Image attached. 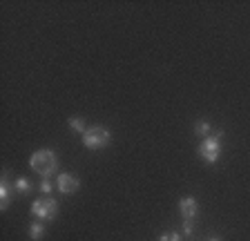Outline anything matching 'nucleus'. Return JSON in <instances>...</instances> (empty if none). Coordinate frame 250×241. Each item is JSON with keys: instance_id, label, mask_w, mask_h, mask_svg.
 I'll list each match as a JSON object with an SVG mask.
<instances>
[{"instance_id": "obj_5", "label": "nucleus", "mask_w": 250, "mask_h": 241, "mask_svg": "<svg viewBox=\"0 0 250 241\" xmlns=\"http://www.w3.org/2000/svg\"><path fill=\"white\" fill-rule=\"evenodd\" d=\"M78 185H81V181H78V179L74 177V174L62 172V174H58V179H56V188L61 190L62 194L76 192V190H78Z\"/></svg>"}, {"instance_id": "obj_12", "label": "nucleus", "mask_w": 250, "mask_h": 241, "mask_svg": "<svg viewBox=\"0 0 250 241\" xmlns=\"http://www.w3.org/2000/svg\"><path fill=\"white\" fill-rule=\"evenodd\" d=\"M159 241H181V235H177V232H167V235L159 237Z\"/></svg>"}, {"instance_id": "obj_13", "label": "nucleus", "mask_w": 250, "mask_h": 241, "mask_svg": "<svg viewBox=\"0 0 250 241\" xmlns=\"http://www.w3.org/2000/svg\"><path fill=\"white\" fill-rule=\"evenodd\" d=\"M52 181H49V179H42V183H41V192L42 194H49V192H52Z\"/></svg>"}, {"instance_id": "obj_3", "label": "nucleus", "mask_w": 250, "mask_h": 241, "mask_svg": "<svg viewBox=\"0 0 250 241\" xmlns=\"http://www.w3.org/2000/svg\"><path fill=\"white\" fill-rule=\"evenodd\" d=\"M221 134H224V132L219 130L217 134H210V137H206L201 141V145H199V154H201V159L206 163H217L219 154H221V145H219V139H221Z\"/></svg>"}, {"instance_id": "obj_8", "label": "nucleus", "mask_w": 250, "mask_h": 241, "mask_svg": "<svg viewBox=\"0 0 250 241\" xmlns=\"http://www.w3.org/2000/svg\"><path fill=\"white\" fill-rule=\"evenodd\" d=\"M14 190L16 192H29L31 190V183H29V179H25V177H21V179H16V183H14Z\"/></svg>"}, {"instance_id": "obj_4", "label": "nucleus", "mask_w": 250, "mask_h": 241, "mask_svg": "<svg viewBox=\"0 0 250 241\" xmlns=\"http://www.w3.org/2000/svg\"><path fill=\"white\" fill-rule=\"evenodd\" d=\"M56 212H58V203L54 199H49V197H45V199H36L34 203H31V215L38 217L41 221L54 219Z\"/></svg>"}, {"instance_id": "obj_6", "label": "nucleus", "mask_w": 250, "mask_h": 241, "mask_svg": "<svg viewBox=\"0 0 250 241\" xmlns=\"http://www.w3.org/2000/svg\"><path fill=\"white\" fill-rule=\"evenodd\" d=\"M179 210H181V217H183V219H186V221H192L194 215L199 212V205H197V201H194L192 197H186V199L179 201Z\"/></svg>"}, {"instance_id": "obj_7", "label": "nucleus", "mask_w": 250, "mask_h": 241, "mask_svg": "<svg viewBox=\"0 0 250 241\" xmlns=\"http://www.w3.org/2000/svg\"><path fill=\"white\" fill-rule=\"evenodd\" d=\"M9 201H11V183L7 181V177H2V181H0V208L7 210Z\"/></svg>"}, {"instance_id": "obj_10", "label": "nucleus", "mask_w": 250, "mask_h": 241, "mask_svg": "<svg viewBox=\"0 0 250 241\" xmlns=\"http://www.w3.org/2000/svg\"><path fill=\"white\" fill-rule=\"evenodd\" d=\"M194 132H197V134H201V137L206 139V137H210L212 127H210V123H206V120H199L197 125H194Z\"/></svg>"}, {"instance_id": "obj_1", "label": "nucleus", "mask_w": 250, "mask_h": 241, "mask_svg": "<svg viewBox=\"0 0 250 241\" xmlns=\"http://www.w3.org/2000/svg\"><path fill=\"white\" fill-rule=\"evenodd\" d=\"M29 165H31V170L36 174H41L42 179H49L58 168V159L52 150H38V152L31 154Z\"/></svg>"}, {"instance_id": "obj_11", "label": "nucleus", "mask_w": 250, "mask_h": 241, "mask_svg": "<svg viewBox=\"0 0 250 241\" xmlns=\"http://www.w3.org/2000/svg\"><path fill=\"white\" fill-rule=\"evenodd\" d=\"M69 127H72V130H76V132H81V134H85V132H87L83 119H69Z\"/></svg>"}, {"instance_id": "obj_14", "label": "nucleus", "mask_w": 250, "mask_h": 241, "mask_svg": "<svg viewBox=\"0 0 250 241\" xmlns=\"http://www.w3.org/2000/svg\"><path fill=\"white\" fill-rule=\"evenodd\" d=\"M183 235L186 237L192 235V221H186V223H183Z\"/></svg>"}, {"instance_id": "obj_9", "label": "nucleus", "mask_w": 250, "mask_h": 241, "mask_svg": "<svg viewBox=\"0 0 250 241\" xmlns=\"http://www.w3.org/2000/svg\"><path fill=\"white\" fill-rule=\"evenodd\" d=\"M42 235H45V228H42V223H31L29 225V237L34 241L42 239Z\"/></svg>"}, {"instance_id": "obj_15", "label": "nucleus", "mask_w": 250, "mask_h": 241, "mask_svg": "<svg viewBox=\"0 0 250 241\" xmlns=\"http://www.w3.org/2000/svg\"><path fill=\"white\" fill-rule=\"evenodd\" d=\"M208 241H221V239H219V237H210Z\"/></svg>"}, {"instance_id": "obj_2", "label": "nucleus", "mask_w": 250, "mask_h": 241, "mask_svg": "<svg viewBox=\"0 0 250 241\" xmlns=\"http://www.w3.org/2000/svg\"><path fill=\"white\" fill-rule=\"evenodd\" d=\"M109 141H112V134L101 125L87 127V132L83 134V145L87 150H103L105 145H109Z\"/></svg>"}]
</instances>
